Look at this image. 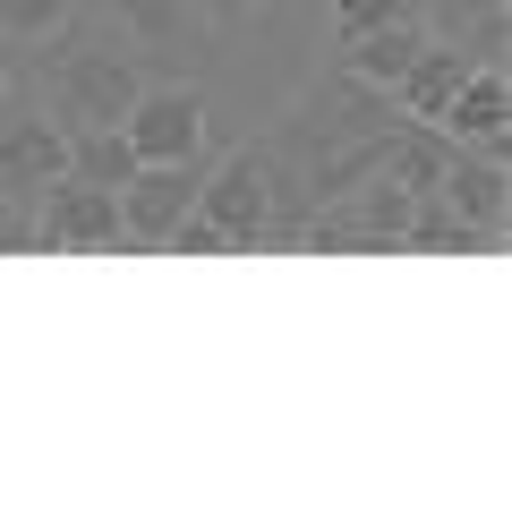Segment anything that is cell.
<instances>
[{
  "label": "cell",
  "instance_id": "obj_1",
  "mask_svg": "<svg viewBox=\"0 0 512 512\" xmlns=\"http://www.w3.org/2000/svg\"><path fill=\"white\" fill-rule=\"evenodd\" d=\"M282 197H291V188H282L274 154H265V146H239V154H222V163L205 171L197 214L239 248V239H274V205H282Z\"/></svg>",
  "mask_w": 512,
  "mask_h": 512
},
{
  "label": "cell",
  "instance_id": "obj_2",
  "mask_svg": "<svg viewBox=\"0 0 512 512\" xmlns=\"http://www.w3.org/2000/svg\"><path fill=\"white\" fill-rule=\"evenodd\" d=\"M205 154H188V163H137L120 180V239L128 248H163L171 231H180V214H197V188H205Z\"/></svg>",
  "mask_w": 512,
  "mask_h": 512
},
{
  "label": "cell",
  "instance_id": "obj_3",
  "mask_svg": "<svg viewBox=\"0 0 512 512\" xmlns=\"http://www.w3.org/2000/svg\"><path fill=\"white\" fill-rule=\"evenodd\" d=\"M137 86L146 77H137L128 52H69L52 69V111H60V128H120Z\"/></svg>",
  "mask_w": 512,
  "mask_h": 512
},
{
  "label": "cell",
  "instance_id": "obj_4",
  "mask_svg": "<svg viewBox=\"0 0 512 512\" xmlns=\"http://www.w3.org/2000/svg\"><path fill=\"white\" fill-rule=\"evenodd\" d=\"M120 137L137 146V163H188V154H205V94L197 86H137Z\"/></svg>",
  "mask_w": 512,
  "mask_h": 512
},
{
  "label": "cell",
  "instance_id": "obj_5",
  "mask_svg": "<svg viewBox=\"0 0 512 512\" xmlns=\"http://www.w3.org/2000/svg\"><path fill=\"white\" fill-rule=\"evenodd\" d=\"M35 248H120V188L60 171L35 197Z\"/></svg>",
  "mask_w": 512,
  "mask_h": 512
},
{
  "label": "cell",
  "instance_id": "obj_6",
  "mask_svg": "<svg viewBox=\"0 0 512 512\" xmlns=\"http://www.w3.org/2000/svg\"><path fill=\"white\" fill-rule=\"evenodd\" d=\"M436 137L461 146V154H495V163H504V146H512V77H504V60H478V69L453 86Z\"/></svg>",
  "mask_w": 512,
  "mask_h": 512
},
{
  "label": "cell",
  "instance_id": "obj_7",
  "mask_svg": "<svg viewBox=\"0 0 512 512\" xmlns=\"http://www.w3.org/2000/svg\"><path fill=\"white\" fill-rule=\"evenodd\" d=\"M69 171V128L52 111H0V188L9 197H43Z\"/></svg>",
  "mask_w": 512,
  "mask_h": 512
},
{
  "label": "cell",
  "instance_id": "obj_8",
  "mask_svg": "<svg viewBox=\"0 0 512 512\" xmlns=\"http://www.w3.org/2000/svg\"><path fill=\"white\" fill-rule=\"evenodd\" d=\"M470 69H478V60L461 52L453 35H427V43H419V60L393 77V103H402L419 128H436V120H444V103H453V86H461Z\"/></svg>",
  "mask_w": 512,
  "mask_h": 512
},
{
  "label": "cell",
  "instance_id": "obj_9",
  "mask_svg": "<svg viewBox=\"0 0 512 512\" xmlns=\"http://www.w3.org/2000/svg\"><path fill=\"white\" fill-rule=\"evenodd\" d=\"M419 43H427V18H393V26H367V35H350V43H342L350 86L393 94V77H402L410 60H419Z\"/></svg>",
  "mask_w": 512,
  "mask_h": 512
},
{
  "label": "cell",
  "instance_id": "obj_10",
  "mask_svg": "<svg viewBox=\"0 0 512 512\" xmlns=\"http://www.w3.org/2000/svg\"><path fill=\"white\" fill-rule=\"evenodd\" d=\"M436 197L453 205L461 222H478V231H504V163L495 154H444V171H436Z\"/></svg>",
  "mask_w": 512,
  "mask_h": 512
},
{
  "label": "cell",
  "instance_id": "obj_11",
  "mask_svg": "<svg viewBox=\"0 0 512 512\" xmlns=\"http://www.w3.org/2000/svg\"><path fill=\"white\" fill-rule=\"evenodd\" d=\"M69 171L94 180V188H120L137 171V146H128L120 128H69Z\"/></svg>",
  "mask_w": 512,
  "mask_h": 512
},
{
  "label": "cell",
  "instance_id": "obj_12",
  "mask_svg": "<svg viewBox=\"0 0 512 512\" xmlns=\"http://www.w3.org/2000/svg\"><path fill=\"white\" fill-rule=\"evenodd\" d=\"M86 0H0V43H60Z\"/></svg>",
  "mask_w": 512,
  "mask_h": 512
},
{
  "label": "cell",
  "instance_id": "obj_13",
  "mask_svg": "<svg viewBox=\"0 0 512 512\" xmlns=\"http://www.w3.org/2000/svg\"><path fill=\"white\" fill-rule=\"evenodd\" d=\"M120 18H128V35H137V43L163 52V43L188 35V0H120Z\"/></svg>",
  "mask_w": 512,
  "mask_h": 512
},
{
  "label": "cell",
  "instance_id": "obj_14",
  "mask_svg": "<svg viewBox=\"0 0 512 512\" xmlns=\"http://www.w3.org/2000/svg\"><path fill=\"white\" fill-rule=\"evenodd\" d=\"M393 18H419V0H333V43L367 35V26H393Z\"/></svg>",
  "mask_w": 512,
  "mask_h": 512
},
{
  "label": "cell",
  "instance_id": "obj_15",
  "mask_svg": "<svg viewBox=\"0 0 512 512\" xmlns=\"http://www.w3.org/2000/svg\"><path fill=\"white\" fill-rule=\"evenodd\" d=\"M188 9H197V18H214L222 35H239V26H248L256 9H265V0H188Z\"/></svg>",
  "mask_w": 512,
  "mask_h": 512
}]
</instances>
